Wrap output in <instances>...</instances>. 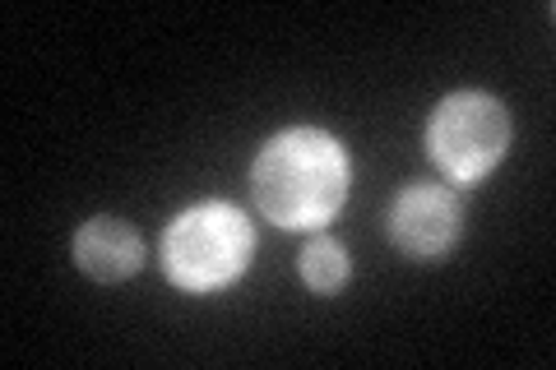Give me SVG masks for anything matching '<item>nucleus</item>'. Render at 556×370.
Returning a JSON list of instances; mask_svg holds the SVG:
<instances>
[{"mask_svg": "<svg viewBox=\"0 0 556 370\" xmlns=\"http://www.w3.org/2000/svg\"><path fill=\"white\" fill-rule=\"evenodd\" d=\"M251 195L260 214L288 232L325 227L348 200V153L334 135L292 126L255 153Z\"/></svg>", "mask_w": 556, "mask_h": 370, "instance_id": "1", "label": "nucleus"}, {"mask_svg": "<svg viewBox=\"0 0 556 370\" xmlns=\"http://www.w3.org/2000/svg\"><path fill=\"white\" fill-rule=\"evenodd\" d=\"M255 251V227L228 200L186 208L163 232V273L181 292H218L247 273Z\"/></svg>", "mask_w": 556, "mask_h": 370, "instance_id": "2", "label": "nucleus"}, {"mask_svg": "<svg viewBox=\"0 0 556 370\" xmlns=\"http://www.w3.org/2000/svg\"><path fill=\"white\" fill-rule=\"evenodd\" d=\"M510 149V112L506 102L482 93V88H464L450 93L427 120V153L455 186H473L492 171Z\"/></svg>", "mask_w": 556, "mask_h": 370, "instance_id": "3", "label": "nucleus"}, {"mask_svg": "<svg viewBox=\"0 0 556 370\" xmlns=\"http://www.w3.org/2000/svg\"><path fill=\"white\" fill-rule=\"evenodd\" d=\"M390 241L408 259H441L459 241V200L445 186H408L390 204Z\"/></svg>", "mask_w": 556, "mask_h": 370, "instance_id": "4", "label": "nucleus"}, {"mask_svg": "<svg viewBox=\"0 0 556 370\" xmlns=\"http://www.w3.org/2000/svg\"><path fill=\"white\" fill-rule=\"evenodd\" d=\"M75 264L79 273H89L93 283H121L135 278L144 264V241L130 222L121 218H89L75 232Z\"/></svg>", "mask_w": 556, "mask_h": 370, "instance_id": "5", "label": "nucleus"}, {"mask_svg": "<svg viewBox=\"0 0 556 370\" xmlns=\"http://www.w3.org/2000/svg\"><path fill=\"white\" fill-rule=\"evenodd\" d=\"M298 269H302V283L316 296H329V292H339L348 283V255H343V245L334 237H311L302 245Z\"/></svg>", "mask_w": 556, "mask_h": 370, "instance_id": "6", "label": "nucleus"}]
</instances>
